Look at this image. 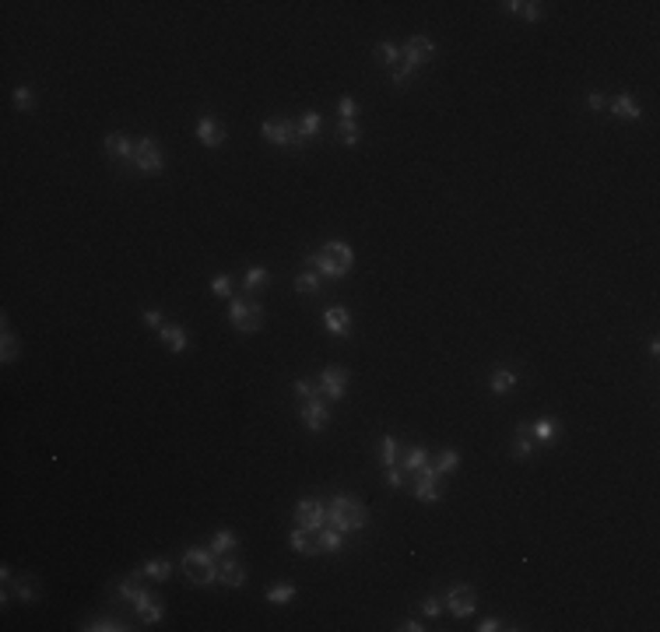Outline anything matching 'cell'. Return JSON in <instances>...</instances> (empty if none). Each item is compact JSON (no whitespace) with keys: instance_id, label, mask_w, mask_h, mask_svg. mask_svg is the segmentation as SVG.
Instances as JSON below:
<instances>
[{"instance_id":"cell-26","label":"cell","mask_w":660,"mask_h":632,"mask_svg":"<svg viewBox=\"0 0 660 632\" xmlns=\"http://www.w3.org/2000/svg\"><path fill=\"white\" fill-rule=\"evenodd\" d=\"M320 249H323V253H330L338 263H345V267L351 271V263H355V249H351L348 243H341V239H330V243H323Z\"/></svg>"},{"instance_id":"cell-44","label":"cell","mask_w":660,"mask_h":632,"mask_svg":"<svg viewBox=\"0 0 660 632\" xmlns=\"http://www.w3.org/2000/svg\"><path fill=\"white\" fill-rule=\"evenodd\" d=\"M211 295L229 299V295H232V278H229V274H214V278H211Z\"/></svg>"},{"instance_id":"cell-39","label":"cell","mask_w":660,"mask_h":632,"mask_svg":"<svg viewBox=\"0 0 660 632\" xmlns=\"http://www.w3.org/2000/svg\"><path fill=\"white\" fill-rule=\"evenodd\" d=\"M320 123H323V116H320L316 109H309V113H302V120H299V134H302V141H309V137H316V134H320Z\"/></svg>"},{"instance_id":"cell-7","label":"cell","mask_w":660,"mask_h":632,"mask_svg":"<svg viewBox=\"0 0 660 632\" xmlns=\"http://www.w3.org/2000/svg\"><path fill=\"white\" fill-rule=\"evenodd\" d=\"M411 492H415L418 502H439V499H443V485H439V471H435V464H425V467L415 474Z\"/></svg>"},{"instance_id":"cell-51","label":"cell","mask_w":660,"mask_h":632,"mask_svg":"<svg viewBox=\"0 0 660 632\" xmlns=\"http://www.w3.org/2000/svg\"><path fill=\"white\" fill-rule=\"evenodd\" d=\"M495 629H513V625H503L499 618H481L478 622V632H495Z\"/></svg>"},{"instance_id":"cell-21","label":"cell","mask_w":660,"mask_h":632,"mask_svg":"<svg viewBox=\"0 0 660 632\" xmlns=\"http://www.w3.org/2000/svg\"><path fill=\"white\" fill-rule=\"evenodd\" d=\"M608 109H611L615 116H622V120H643V109H639V102H636L629 91H618V95L608 102Z\"/></svg>"},{"instance_id":"cell-50","label":"cell","mask_w":660,"mask_h":632,"mask_svg":"<svg viewBox=\"0 0 660 632\" xmlns=\"http://www.w3.org/2000/svg\"><path fill=\"white\" fill-rule=\"evenodd\" d=\"M292 390H295V397H302V401H309V397H316L320 390L313 387V383H306V380H295L292 383Z\"/></svg>"},{"instance_id":"cell-19","label":"cell","mask_w":660,"mask_h":632,"mask_svg":"<svg viewBox=\"0 0 660 632\" xmlns=\"http://www.w3.org/2000/svg\"><path fill=\"white\" fill-rule=\"evenodd\" d=\"M516 380H520L516 369L499 365V369H492V376H488V390H492V394H510V390L516 387Z\"/></svg>"},{"instance_id":"cell-35","label":"cell","mask_w":660,"mask_h":632,"mask_svg":"<svg viewBox=\"0 0 660 632\" xmlns=\"http://www.w3.org/2000/svg\"><path fill=\"white\" fill-rule=\"evenodd\" d=\"M295 292L299 295H320V274L316 271H302V274H295Z\"/></svg>"},{"instance_id":"cell-48","label":"cell","mask_w":660,"mask_h":632,"mask_svg":"<svg viewBox=\"0 0 660 632\" xmlns=\"http://www.w3.org/2000/svg\"><path fill=\"white\" fill-rule=\"evenodd\" d=\"M338 113H341V120H355V116H358V102H355V98H341V102H338Z\"/></svg>"},{"instance_id":"cell-10","label":"cell","mask_w":660,"mask_h":632,"mask_svg":"<svg viewBox=\"0 0 660 632\" xmlns=\"http://www.w3.org/2000/svg\"><path fill=\"white\" fill-rule=\"evenodd\" d=\"M299 418H302V425L309 429V432H323V425L330 421V401L327 397H309V401H302V407H299Z\"/></svg>"},{"instance_id":"cell-37","label":"cell","mask_w":660,"mask_h":632,"mask_svg":"<svg viewBox=\"0 0 660 632\" xmlns=\"http://www.w3.org/2000/svg\"><path fill=\"white\" fill-rule=\"evenodd\" d=\"M379 460H383V467L401 464V446H397L394 436H383V439H379Z\"/></svg>"},{"instance_id":"cell-6","label":"cell","mask_w":660,"mask_h":632,"mask_svg":"<svg viewBox=\"0 0 660 632\" xmlns=\"http://www.w3.org/2000/svg\"><path fill=\"white\" fill-rule=\"evenodd\" d=\"M134 169L141 176H151V173H162L165 169V151L155 137H141L134 141Z\"/></svg>"},{"instance_id":"cell-29","label":"cell","mask_w":660,"mask_h":632,"mask_svg":"<svg viewBox=\"0 0 660 632\" xmlns=\"http://www.w3.org/2000/svg\"><path fill=\"white\" fill-rule=\"evenodd\" d=\"M288 545H292V552H299V555H316V552H320L316 541H313V534L302 531V527H295V531L288 534Z\"/></svg>"},{"instance_id":"cell-25","label":"cell","mask_w":660,"mask_h":632,"mask_svg":"<svg viewBox=\"0 0 660 632\" xmlns=\"http://www.w3.org/2000/svg\"><path fill=\"white\" fill-rule=\"evenodd\" d=\"M425 464H428V450H425V446H408V450H404V457H401L404 474H418Z\"/></svg>"},{"instance_id":"cell-53","label":"cell","mask_w":660,"mask_h":632,"mask_svg":"<svg viewBox=\"0 0 660 632\" xmlns=\"http://www.w3.org/2000/svg\"><path fill=\"white\" fill-rule=\"evenodd\" d=\"M650 355H660V337H650Z\"/></svg>"},{"instance_id":"cell-27","label":"cell","mask_w":660,"mask_h":632,"mask_svg":"<svg viewBox=\"0 0 660 632\" xmlns=\"http://www.w3.org/2000/svg\"><path fill=\"white\" fill-rule=\"evenodd\" d=\"M236 548H239V538H236V531H229V527H222V531L211 538V552L214 555H229Z\"/></svg>"},{"instance_id":"cell-5","label":"cell","mask_w":660,"mask_h":632,"mask_svg":"<svg viewBox=\"0 0 660 632\" xmlns=\"http://www.w3.org/2000/svg\"><path fill=\"white\" fill-rule=\"evenodd\" d=\"M292 516H295V527H302V531H309V534L323 531V527L330 523V509H327L323 499H299Z\"/></svg>"},{"instance_id":"cell-49","label":"cell","mask_w":660,"mask_h":632,"mask_svg":"<svg viewBox=\"0 0 660 632\" xmlns=\"http://www.w3.org/2000/svg\"><path fill=\"white\" fill-rule=\"evenodd\" d=\"M141 320H144L151 331H162V327H165V320H162V313H158V309H144V313H141Z\"/></svg>"},{"instance_id":"cell-52","label":"cell","mask_w":660,"mask_h":632,"mask_svg":"<svg viewBox=\"0 0 660 632\" xmlns=\"http://www.w3.org/2000/svg\"><path fill=\"white\" fill-rule=\"evenodd\" d=\"M397 629H404V632H425V625H422V622H415V618H408V622H401Z\"/></svg>"},{"instance_id":"cell-4","label":"cell","mask_w":660,"mask_h":632,"mask_svg":"<svg viewBox=\"0 0 660 632\" xmlns=\"http://www.w3.org/2000/svg\"><path fill=\"white\" fill-rule=\"evenodd\" d=\"M229 324L239 334H257L263 327V306L260 302H246V299H232L229 302Z\"/></svg>"},{"instance_id":"cell-41","label":"cell","mask_w":660,"mask_h":632,"mask_svg":"<svg viewBox=\"0 0 660 632\" xmlns=\"http://www.w3.org/2000/svg\"><path fill=\"white\" fill-rule=\"evenodd\" d=\"M432 464H435V471H439V474H446V471H453V467L460 464V453H457V450H443V453H439Z\"/></svg>"},{"instance_id":"cell-40","label":"cell","mask_w":660,"mask_h":632,"mask_svg":"<svg viewBox=\"0 0 660 632\" xmlns=\"http://www.w3.org/2000/svg\"><path fill=\"white\" fill-rule=\"evenodd\" d=\"M18 351H21V344H18V337L11 334V324L4 320V351H0V358H4V362H15Z\"/></svg>"},{"instance_id":"cell-31","label":"cell","mask_w":660,"mask_h":632,"mask_svg":"<svg viewBox=\"0 0 660 632\" xmlns=\"http://www.w3.org/2000/svg\"><path fill=\"white\" fill-rule=\"evenodd\" d=\"M338 141H341L345 148H358V141H362V127H358L355 120H341V123H338Z\"/></svg>"},{"instance_id":"cell-34","label":"cell","mask_w":660,"mask_h":632,"mask_svg":"<svg viewBox=\"0 0 660 632\" xmlns=\"http://www.w3.org/2000/svg\"><path fill=\"white\" fill-rule=\"evenodd\" d=\"M263 285H270V271H267V267H250V271L243 274V288H246V292H260Z\"/></svg>"},{"instance_id":"cell-13","label":"cell","mask_w":660,"mask_h":632,"mask_svg":"<svg viewBox=\"0 0 660 632\" xmlns=\"http://www.w3.org/2000/svg\"><path fill=\"white\" fill-rule=\"evenodd\" d=\"M306 263H309V267H313L320 278H330V281H341V278L348 274V267H345V263H338L334 256H330V253H323V249L309 253V256H306Z\"/></svg>"},{"instance_id":"cell-16","label":"cell","mask_w":660,"mask_h":632,"mask_svg":"<svg viewBox=\"0 0 660 632\" xmlns=\"http://www.w3.org/2000/svg\"><path fill=\"white\" fill-rule=\"evenodd\" d=\"M197 141H200L204 148H222V144H225V127L218 123L211 113H204V116L197 120Z\"/></svg>"},{"instance_id":"cell-8","label":"cell","mask_w":660,"mask_h":632,"mask_svg":"<svg viewBox=\"0 0 660 632\" xmlns=\"http://www.w3.org/2000/svg\"><path fill=\"white\" fill-rule=\"evenodd\" d=\"M443 601H446V611H450L453 618H471L474 608H478V597H474V587H471V583H453Z\"/></svg>"},{"instance_id":"cell-46","label":"cell","mask_w":660,"mask_h":632,"mask_svg":"<svg viewBox=\"0 0 660 632\" xmlns=\"http://www.w3.org/2000/svg\"><path fill=\"white\" fill-rule=\"evenodd\" d=\"M390 78H394V85H397V88H404V85H408V81L415 78V67H408V64L401 60V64H397V67L390 71Z\"/></svg>"},{"instance_id":"cell-20","label":"cell","mask_w":660,"mask_h":632,"mask_svg":"<svg viewBox=\"0 0 660 632\" xmlns=\"http://www.w3.org/2000/svg\"><path fill=\"white\" fill-rule=\"evenodd\" d=\"M527 432H530V439H537V443H555L559 439V432H562V425H559V418H537L534 425H527Z\"/></svg>"},{"instance_id":"cell-1","label":"cell","mask_w":660,"mask_h":632,"mask_svg":"<svg viewBox=\"0 0 660 632\" xmlns=\"http://www.w3.org/2000/svg\"><path fill=\"white\" fill-rule=\"evenodd\" d=\"M327 509H330V527H338L341 534H348V531H362V527L369 523L365 506H362L355 495H348V492H338L334 499L327 502Z\"/></svg>"},{"instance_id":"cell-45","label":"cell","mask_w":660,"mask_h":632,"mask_svg":"<svg viewBox=\"0 0 660 632\" xmlns=\"http://www.w3.org/2000/svg\"><path fill=\"white\" fill-rule=\"evenodd\" d=\"M383 482H387L390 489H404V467H397V464L383 467Z\"/></svg>"},{"instance_id":"cell-42","label":"cell","mask_w":660,"mask_h":632,"mask_svg":"<svg viewBox=\"0 0 660 632\" xmlns=\"http://www.w3.org/2000/svg\"><path fill=\"white\" fill-rule=\"evenodd\" d=\"M11 98H15V105H18V109H21V113H32V109H35V98H32V88H25V85H18Z\"/></svg>"},{"instance_id":"cell-2","label":"cell","mask_w":660,"mask_h":632,"mask_svg":"<svg viewBox=\"0 0 660 632\" xmlns=\"http://www.w3.org/2000/svg\"><path fill=\"white\" fill-rule=\"evenodd\" d=\"M180 565H183L186 579H190V583H197V587L218 583V555H214L211 548H186L183 559H180Z\"/></svg>"},{"instance_id":"cell-18","label":"cell","mask_w":660,"mask_h":632,"mask_svg":"<svg viewBox=\"0 0 660 632\" xmlns=\"http://www.w3.org/2000/svg\"><path fill=\"white\" fill-rule=\"evenodd\" d=\"M11 590H15V597L25 601V604H32V601L39 597V583H35L32 576H18V579H11V587H4V597H0L4 604L11 601Z\"/></svg>"},{"instance_id":"cell-43","label":"cell","mask_w":660,"mask_h":632,"mask_svg":"<svg viewBox=\"0 0 660 632\" xmlns=\"http://www.w3.org/2000/svg\"><path fill=\"white\" fill-rule=\"evenodd\" d=\"M443 608H446V601L439 597V594H425V601H422L425 618H439V615H443Z\"/></svg>"},{"instance_id":"cell-47","label":"cell","mask_w":660,"mask_h":632,"mask_svg":"<svg viewBox=\"0 0 660 632\" xmlns=\"http://www.w3.org/2000/svg\"><path fill=\"white\" fill-rule=\"evenodd\" d=\"M587 105H590L593 113H604V109H608V95H604V91H597V88H593V91L587 95Z\"/></svg>"},{"instance_id":"cell-9","label":"cell","mask_w":660,"mask_h":632,"mask_svg":"<svg viewBox=\"0 0 660 632\" xmlns=\"http://www.w3.org/2000/svg\"><path fill=\"white\" fill-rule=\"evenodd\" d=\"M348 369L345 365H327L323 373H320V397H327V401H341L345 397V390H348Z\"/></svg>"},{"instance_id":"cell-12","label":"cell","mask_w":660,"mask_h":632,"mask_svg":"<svg viewBox=\"0 0 660 632\" xmlns=\"http://www.w3.org/2000/svg\"><path fill=\"white\" fill-rule=\"evenodd\" d=\"M102 148H105V158H113L120 169H134V141L127 134H105Z\"/></svg>"},{"instance_id":"cell-23","label":"cell","mask_w":660,"mask_h":632,"mask_svg":"<svg viewBox=\"0 0 660 632\" xmlns=\"http://www.w3.org/2000/svg\"><path fill=\"white\" fill-rule=\"evenodd\" d=\"M141 579H144V572H141V569H134L130 576H123L120 583H116V594H120L123 601L137 604V601H141V594H144V590H141Z\"/></svg>"},{"instance_id":"cell-3","label":"cell","mask_w":660,"mask_h":632,"mask_svg":"<svg viewBox=\"0 0 660 632\" xmlns=\"http://www.w3.org/2000/svg\"><path fill=\"white\" fill-rule=\"evenodd\" d=\"M260 134H263V141H267V144L292 148V151L306 144V141H302V134H299V120H288V116H278V120H263Z\"/></svg>"},{"instance_id":"cell-17","label":"cell","mask_w":660,"mask_h":632,"mask_svg":"<svg viewBox=\"0 0 660 632\" xmlns=\"http://www.w3.org/2000/svg\"><path fill=\"white\" fill-rule=\"evenodd\" d=\"M158 341L169 348L173 355H180V351L190 348V334H186V327H180V324H165V327L158 331Z\"/></svg>"},{"instance_id":"cell-30","label":"cell","mask_w":660,"mask_h":632,"mask_svg":"<svg viewBox=\"0 0 660 632\" xmlns=\"http://www.w3.org/2000/svg\"><path fill=\"white\" fill-rule=\"evenodd\" d=\"M141 572H144V579H169L173 576V562L169 559H148L141 565Z\"/></svg>"},{"instance_id":"cell-14","label":"cell","mask_w":660,"mask_h":632,"mask_svg":"<svg viewBox=\"0 0 660 632\" xmlns=\"http://www.w3.org/2000/svg\"><path fill=\"white\" fill-rule=\"evenodd\" d=\"M323 327H327V334H334V337H348L351 334V313H348V306H327L323 309Z\"/></svg>"},{"instance_id":"cell-22","label":"cell","mask_w":660,"mask_h":632,"mask_svg":"<svg viewBox=\"0 0 660 632\" xmlns=\"http://www.w3.org/2000/svg\"><path fill=\"white\" fill-rule=\"evenodd\" d=\"M134 608H137V618H141L144 625H155V622H162V615H165V608L155 601V594H151V590H144V594H141V601H137Z\"/></svg>"},{"instance_id":"cell-28","label":"cell","mask_w":660,"mask_h":632,"mask_svg":"<svg viewBox=\"0 0 660 632\" xmlns=\"http://www.w3.org/2000/svg\"><path fill=\"white\" fill-rule=\"evenodd\" d=\"M510 15H520V18H527V21H537L544 11H541V4L537 0H510V4H503Z\"/></svg>"},{"instance_id":"cell-15","label":"cell","mask_w":660,"mask_h":632,"mask_svg":"<svg viewBox=\"0 0 660 632\" xmlns=\"http://www.w3.org/2000/svg\"><path fill=\"white\" fill-rule=\"evenodd\" d=\"M218 583L232 590L246 587V565L239 559H218Z\"/></svg>"},{"instance_id":"cell-36","label":"cell","mask_w":660,"mask_h":632,"mask_svg":"<svg viewBox=\"0 0 660 632\" xmlns=\"http://www.w3.org/2000/svg\"><path fill=\"white\" fill-rule=\"evenodd\" d=\"M530 453H534L530 432H527V425H516V436H513V457H516V460H527Z\"/></svg>"},{"instance_id":"cell-32","label":"cell","mask_w":660,"mask_h":632,"mask_svg":"<svg viewBox=\"0 0 660 632\" xmlns=\"http://www.w3.org/2000/svg\"><path fill=\"white\" fill-rule=\"evenodd\" d=\"M376 60H379V67H397L401 64V46H394V42H379L376 46Z\"/></svg>"},{"instance_id":"cell-24","label":"cell","mask_w":660,"mask_h":632,"mask_svg":"<svg viewBox=\"0 0 660 632\" xmlns=\"http://www.w3.org/2000/svg\"><path fill=\"white\" fill-rule=\"evenodd\" d=\"M316 548L320 552H341L345 548V534L338 531V527H323V531H316Z\"/></svg>"},{"instance_id":"cell-33","label":"cell","mask_w":660,"mask_h":632,"mask_svg":"<svg viewBox=\"0 0 660 632\" xmlns=\"http://www.w3.org/2000/svg\"><path fill=\"white\" fill-rule=\"evenodd\" d=\"M299 590H295V583H274V587H267V604H288L292 597H295Z\"/></svg>"},{"instance_id":"cell-11","label":"cell","mask_w":660,"mask_h":632,"mask_svg":"<svg viewBox=\"0 0 660 632\" xmlns=\"http://www.w3.org/2000/svg\"><path fill=\"white\" fill-rule=\"evenodd\" d=\"M432 53H435V42L428 39V35H411L404 46H401V60L408 64V67H422V64H428L432 60Z\"/></svg>"},{"instance_id":"cell-38","label":"cell","mask_w":660,"mask_h":632,"mask_svg":"<svg viewBox=\"0 0 660 632\" xmlns=\"http://www.w3.org/2000/svg\"><path fill=\"white\" fill-rule=\"evenodd\" d=\"M85 632H123V629H130L127 622H116V618H92V622H85L81 625Z\"/></svg>"}]
</instances>
